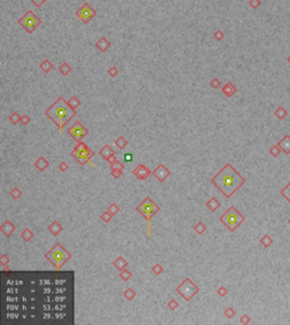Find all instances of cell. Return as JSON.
Returning a JSON list of instances; mask_svg holds the SVG:
<instances>
[{
  "instance_id": "cell-37",
  "label": "cell",
  "mask_w": 290,
  "mask_h": 325,
  "mask_svg": "<svg viewBox=\"0 0 290 325\" xmlns=\"http://www.w3.org/2000/svg\"><path fill=\"white\" fill-rule=\"evenodd\" d=\"M281 195H282L283 197H286L287 201L290 203V183L281 191Z\"/></svg>"
},
{
  "instance_id": "cell-31",
  "label": "cell",
  "mask_w": 290,
  "mask_h": 325,
  "mask_svg": "<svg viewBox=\"0 0 290 325\" xmlns=\"http://www.w3.org/2000/svg\"><path fill=\"white\" fill-rule=\"evenodd\" d=\"M124 297H125L127 300H133V299L136 297V292H135L132 288H128L127 290L124 291Z\"/></svg>"
},
{
  "instance_id": "cell-12",
  "label": "cell",
  "mask_w": 290,
  "mask_h": 325,
  "mask_svg": "<svg viewBox=\"0 0 290 325\" xmlns=\"http://www.w3.org/2000/svg\"><path fill=\"white\" fill-rule=\"evenodd\" d=\"M152 175L155 177L156 179L159 180V183H163L164 180L170 176V171H169V170L161 163V164H159L158 167H156L155 170L152 172Z\"/></svg>"
},
{
  "instance_id": "cell-43",
  "label": "cell",
  "mask_w": 290,
  "mask_h": 325,
  "mask_svg": "<svg viewBox=\"0 0 290 325\" xmlns=\"http://www.w3.org/2000/svg\"><path fill=\"white\" fill-rule=\"evenodd\" d=\"M216 293H218V296H219V297H224V296L228 293V290L224 288V287H222V285H221V287H219V288H218V290H216Z\"/></svg>"
},
{
  "instance_id": "cell-17",
  "label": "cell",
  "mask_w": 290,
  "mask_h": 325,
  "mask_svg": "<svg viewBox=\"0 0 290 325\" xmlns=\"http://www.w3.org/2000/svg\"><path fill=\"white\" fill-rule=\"evenodd\" d=\"M237 92V89L234 86V84L231 82H228L226 85L222 87V93L227 97H231L235 93Z\"/></svg>"
},
{
  "instance_id": "cell-51",
  "label": "cell",
  "mask_w": 290,
  "mask_h": 325,
  "mask_svg": "<svg viewBox=\"0 0 290 325\" xmlns=\"http://www.w3.org/2000/svg\"><path fill=\"white\" fill-rule=\"evenodd\" d=\"M31 1H32V2H33V4L35 5L37 8H40L42 5L44 4L45 1H47V0H31Z\"/></svg>"
},
{
  "instance_id": "cell-44",
  "label": "cell",
  "mask_w": 290,
  "mask_h": 325,
  "mask_svg": "<svg viewBox=\"0 0 290 325\" xmlns=\"http://www.w3.org/2000/svg\"><path fill=\"white\" fill-rule=\"evenodd\" d=\"M9 262H10V259H9V257H8L6 254H4L1 257H0V263H1V265L2 266H6Z\"/></svg>"
},
{
  "instance_id": "cell-34",
  "label": "cell",
  "mask_w": 290,
  "mask_h": 325,
  "mask_svg": "<svg viewBox=\"0 0 290 325\" xmlns=\"http://www.w3.org/2000/svg\"><path fill=\"white\" fill-rule=\"evenodd\" d=\"M101 220L103 221V222H105V223H109L110 221L112 220V217H113V215H112L110 212H109L108 210L105 211V212H103V213L101 214Z\"/></svg>"
},
{
  "instance_id": "cell-50",
  "label": "cell",
  "mask_w": 290,
  "mask_h": 325,
  "mask_svg": "<svg viewBox=\"0 0 290 325\" xmlns=\"http://www.w3.org/2000/svg\"><path fill=\"white\" fill-rule=\"evenodd\" d=\"M30 121H31V118H30L29 116H27V115L23 116V117H22V119H21V123H22L23 125H24V126H26V125L30 123Z\"/></svg>"
},
{
  "instance_id": "cell-27",
  "label": "cell",
  "mask_w": 290,
  "mask_h": 325,
  "mask_svg": "<svg viewBox=\"0 0 290 325\" xmlns=\"http://www.w3.org/2000/svg\"><path fill=\"white\" fill-rule=\"evenodd\" d=\"M40 68H41L42 70H43L45 74H47V73H49L50 70H52V69H53V65H52L48 59H45L44 61H43V62L40 65Z\"/></svg>"
},
{
  "instance_id": "cell-41",
  "label": "cell",
  "mask_w": 290,
  "mask_h": 325,
  "mask_svg": "<svg viewBox=\"0 0 290 325\" xmlns=\"http://www.w3.org/2000/svg\"><path fill=\"white\" fill-rule=\"evenodd\" d=\"M178 306H179V304H178V301H177L176 299H170V300H169V303H168V308H170L171 310L177 309V308H178Z\"/></svg>"
},
{
  "instance_id": "cell-45",
  "label": "cell",
  "mask_w": 290,
  "mask_h": 325,
  "mask_svg": "<svg viewBox=\"0 0 290 325\" xmlns=\"http://www.w3.org/2000/svg\"><path fill=\"white\" fill-rule=\"evenodd\" d=\"M213 36H214V39H216V40H218V41H221V40L223 39V36H224V34H223L222 31L218 30L216 33L213 34Z\"/></svg>"
},
{
  "instance_id": "cell-11",
  "label": "cell",
  "mask_w": 290,
  "mask_h": 325,
  "mask_svg": "<svg viewBox=\"0 0 290 325\" xmlns=\"http://www.w3.org/2000/svg\"><path fill=\"white\" fill-rule=\"evenodd\" d=\"M133 173H134V176L136 177L138 180H145L146 178H149V177L152 175V171H151V170H150L145 164L141 163V164H138L137 167L133 170Z\"/></svg>"
},
{
  "instance_id": "cell-53",
  "label": "cell",
  "mask_w": 290,
  "mask_h": 325,
  "mask_svg": "<svg viewBox=\"0 0 290 325\" xmlns=\"http://www.w3.org/2000/svg\"><path fill=\"white\" fill-rule=\"evenodd\" d=\"M287 61H288V62H289V64H290V56L288 57V59H287Z\"/></svg>"
},
{
  "instance_id": "cell-40",
  "label": "cell",
  "mask_w": 290,
  "mask_h": 325,
  "mask_svg": "<svg viewBox=\"0 0 290 325\" xmlns=\"http://www.w3.org/2000/svg\"><path fill=\"white\" fill-rule=\"evenodd\" d=\"M223 314H224V316H226L227 318H232L235 315H236V310H235L232 307H228L227 309L224 310Z\"/></svg>"
},
{
  "instance_id": "cell-14",
  "label": "cell",
  "mask_w": 290,
  "mask_h": 325,
  "mask_svg": "<svg viewBox=\"0 0 290 325\" xmlns=\"http://www.w3.org/2000/svg\"><path fill=\"white\" fill-rule=\"evenodd\" d=\"M15 229H16V227L13 223H11L9 220H6V221H5V223L2 224L1 227H0V230H1V232H2L5 236H7V237L11 236V233L15 231Z\"/></svg>"
},
{
  "instance_id": "cell-4",
  "label": "cell",
  "mask_w": 290,
  "mask_h": 325,
  "mask_svg": "<svg viewBox=\"0 0 290 325\" xmlns=\"http://www.w3.org/2000/svg\"><path fill=\"white\" fill-rule=\"evenodd\" d=\"M136 211L138 213H141L147 221V237L151 238V220L153 215H155L160 211V207L153 202L152 198L147 196L142 201L139 205L136 206Z\"/></svg>"
},
{
  "instance_id": "cell-39",
  "label": "cell",
  "mask_w": 290,
  "mask_h": 325,
  "mask_svg": "<svg viewBox=\"0 0 290 325\" xmlns=\"http://www.w3.org/2000/svg\"><path fill=\"white\" fill-rule=\"evenodd\" d=\"M107 210H108L109 212H110V213H111L112 215L115 217L116 214L119 212V206L117 205V204H115V203H112L111 205H109V207Z\"/></svg>"
},
{
  "instance_id": "cell-3",
  "label": "cell",
  "mask_w": 290,
  "mask_h": 325,
  "mask_svg": "<svg viewBox=\"0 0 290 325\" xmlns=\"http://www.w3.org/2000/svg\"><path fill=\"white\" fill-rule=\"evenodd\" d=\"M44 257L55 266V269L60 270L63 266V264H66L71 258V254H69V251L61 246V244L57 243L44 255Z\"/></svg>"
},
{
  "instance_id": "cell-32",
  "label": "cell",
  "mask_w": 290,
  "mask_h": 325,
  "mask_svg": "<svg viewBox=\"0 0 290 325\" xmlns=\"http://www.w3.org/2000/svg\"><path fill=\"white\" fill-rule=\"evenodd\" d=\"M21 119H22V117L19 116L18 112H13L10 116H9V120H10V123L13 125H17L21 121Z\"/></svg>"
},
{
  "instance_id": "cell-52",
  "label": "cell",
  "mask_w": 290,
  "mask_h": 325,
  "mask_svg": "<svg viewBox=\"0 0 290 325\" xmlns=\"http://www.w3.org/2000/svg\"><path fill=\"white\" fill-rule=\"evenodd\" d=\"M124 160H125V162H132L133 161V154L126 153L124 155Z\"/></svg>"
},
{
  "instance_id": "cell-22",
  "label": "cell",
  "mask_w": 290,
  "mask_h": 325,
  "mask_svg": "<svg viewBox=\"0 0 290 325\" xmlns=\"http://www.w3.org/2000/svg\"><path fill=\"white\" fill-rule=\"evenodd\" d=\"M206 207H208L211 212H214L220 207V203L216 197H212L211 199H208V202H206Z\"/></svg>"
},
{
  "instance_id": "cell-54",
  "label": "cell",
  "mask_w": 290,
  "mask_h": 325,
  "mask_svg": "<svg viewBox=\"0 0 290 325\" xmlns=\"http://www.w3.org/2000/svg\"><path fill=\"white\" fill-rule=\"evenodd\" d=\"M288 223H289V224H290V219H289V221H288Z\"/></svg>"
},
{
  "instance_id": "cell-26",
  "label": "cell",
  "mask_w": 290,
  "mask_h": 325,
  "mask_svg": "<svg viewBox=\"0 0 290 325\" xmlns=\"http://www.w3.org/2000/svg\"><path fill=\"white\" fill-rule=\"evenodd\" d=\"M272 243H273V239L268 235L263 236V237L260 239V244L261 245H263V247H265V248H268L269 246H271Z\"/></svg>"
},
{
  "instance_id": "cell-46",
  "label": "cell",
  "mask_w": 290,
  "mask_h": 325,
  "mask_svg": "<svg viewBox=\"0 0 290 325\" xmlns=\"http://www.w3.org/2000/svg\"><path fill=\"white\" fill-rule=\"evenodd\" d=\"M108 74L111 76V77H116L117 75H118V69L115 67V66H112L111 68H109V70H108Z\"/></svg>"
},
{
  "instance_id": "cell-19",
  "label": "cell",
  "mask_w": 290,
  "mask_h": 325,
  "mask_svg": "<svg viewBox=\"0 0 290 325\" xmlns=\"http://www.w3.org/2000/svg\"><path fill=\"white\" fill-rule=\"evenodd\" d=\"M48 167H49L48 160L43 157H40L36 160V162H35V168H36L40 172H43Z\"/></svg>"
},
{
  "instance_id": "cell-28",
  "label": "cell",
  "mask_w": 290,
  "mask_h": 325,
  "mask_svg": "<svg viewBox=\"0 0 290 325\" xmlns=\"http://www.w3.org/2000/svg\"><path fill=\"white\" fill-rule=\"evenodd\" d=\"M71 71V67L69 66V65L67 64V62H63V64H61L59 66V73L60 74H63V75H68L69 73Z\"/></svg>"
},
{
  "instance_id": "cell-13",
  "label": "cell",
  "mask_w": 290,
  "mask_h": 325,
  "mask_svg": "<svg viewBox=\"0 0 290 325\" xmlns=\"http://www.w3.org/2000/svg\"><path fill=\"white\" fill-rule=\"evenodd\" d=\"M123 170H124V164L123 163H120L118 160L116 161L115 163L110 164V171H111V175L113 178H116V179H118V178L121 177V175H123Z\"/></svg>"
},
{
  "instance_id": "cell-29",
  "label": "cell",
  "mask_w": 290,
  "mask_h": 325,
  "mask_svg": "<svg viewBox=\"0 0 290 325\" xmlns=\"http://www.w3.org/2000/svg\"><path fill=\"white\" fill-rule=\"evenodd\" d=\"M194 230H195V231H196L198 235L201 236V235H203L205 231H206V227L204 225V223H203V222H201V221H200V222H197V223L195 224Z\"/></svg>"
},
{
  "instance_id": "cell-24",
  "label": "cell",
  "mask_w": 290,
  "mask_h": 325,
  "mask_svg": "<svg viewBox=\"0 0 290 325\" xmlns=\"http://www.w3.org/2000/svg\"><path fill=\"white\" fill-rule=\"evenodd\" d=\"M67 103H68V105H69V108L73 109V110H76V109L81 105V101H79L76 96H71V100H68L67 101Z\"/></svg>"
},
{
  "instance_id": "cell-10",
  "label": "cell",
  "mask_w": 290,
  "mask_h": 325,
  "mask_svg": "<svg viewBox=\"0 0 290 325\" xmlns=\"http://www.w3.org/2000/svg\"><path fill=\"white\" fill-rule=\"evenodd\" d=\"M97 15V10L92 8L87 2H84L82 5V7L78 8L76 10V16L81 19L84 24H87V23L91 21L92 18H94Z\"/></svg>"
},
{
  "instance_id": "cell-18",
  "label": "cell",
  "mask_w": 290,
  "mask_h": 325,
  "mask_svg": "<svg viewBox=\"0 0 290 325\" xmlns=\"http://www.w3.org/2000/svg\"><path fill=\"white\" fill-rule=\"evenodd\" d=\"M113 266L118 270V272H121L124 269H126L127 266H128V263H127V261L123 256H119V257L116 258L115 261H113Z\"/></svg>"
},
{
  "instance_id": "cell-7",
  "label": "cell",
  "mask_w": 290,
  "mask_h": 325,
  "mask_svg": "<svg viewBox=\"0 0 290 325\" xmlns=\"http://www.w3.org/2000/svg\"><path fill=\"white\" fill-rule=\"evenodd\" d=\"M176 291L178 292L179 295L181 296L182 298L185 299L186 301H189L190 299L193 298L194 296L200 291V289H198V287L194 283L193 281L190 280L189 278H186V279H185V280L182 281L181 283L177 287Z\"/></svg>"
},
{
  "instance_id": "cell-23",
  "label": "cell",
  "mask_w": 290,
  "mask_h": 325,
  "mask_svg": "<svg viewBox=\"0 0 290 325\" xmlns=\"http://www.w3.org/2000/svg\"><path fill=\"white\" fill-rule=\"evenodd\" d=\"M21 236H22V238H23V240H24V241L29 243V241H31V240L33 239V236L34 235H33V232L31 231V229L26 228V229H24V231L22 232V235H21Z\"/></svg>"
},
{
  "instance_id": "cell-49",
  "label": "cell",
  "mask_w": 290,
  "mask_h": 325,
  "mask_svg": "<svg viewBox=\"0 0 290 325\" xmlns=\"http://www.w3.org/2000/svg\"><path fill=\"white\" fill-rule=\"evenodd\" d=\"M249 322H250V317L248 315H242V318H240V323L242 324H248Z\"/></svg>"
},
{
  "instance_id": "cell-38",
  "label": "cell",
  "mask_w": 290,
  "mask_h": 325,
  "mask_svg": "<svg viewBox=\"0 0 290 325\" xmlns=\"http://www.w3.org/2000/svg\"><path fill=\"white\" fill-rule=\"evenodd\" d=\"M152 272L154 273L155 275H160L161 273L163 272V267H162V265H161L160 263H156L155 265L152 267Z\"/></svg>"
},
{
  "instance_id": "cell-42",
  "label": "cell",
  "mask_w": 290,
  "mask_h": 325,
  "mask_svg": "<svg viewBox=\"0 0 290 325\" xmlns=\"http://www.w3.org/2000/svg\"><path fill=\"white\" fill-rule=\"evenodd\" d=\"M210 85H211L212 89H216H216H219L220 86H221V82H220L218 78H213L212 81L210 82Z\"/></svg>"
},
{
  "instance_id": "cell-6",
  "label": "cell",
  "mask_w": 290,
  "mask_h": 325,
  "mask_svg": "<svg viewBox=\"0 0 290 325\" xmlns=\"http://www.w3.org/2000/svg\"><path fill=\"white\" fill-rule=\"evenodd\" d=\"M71 155L76 159V161L79 164L84 165L85 163L89 162L91 157H93L94 152L83 141H81V142H77V145L75 146V149L71 151Z\"/></svg>"
},
{
  "instance_id": "cell-16",
  "label": "cell",
  "mask_w": 290,
  "mask_h": 325,
  "mask_svg": "<svg viewBox=\"0 0 290 325\" xmlns=\"http://www.w3.org/2000/svg\"><path fill=\"white\" fill-rule=\"evenodd\" d=\"M278 145L280 146V149H282L284 153L289 154L290 153V136L289 135H286V136L278 143Z\"/></svg>"
},
{
  "instance_id": "cell-15",
  "label": "cell",
  "mask_w": 290,
  "mask_h": 325,
  "mask_svg": "<svg viewBox=\"0 0 290 325\" xmlns=\"http://www.w3.org/2000/svg\"><path fill=\"white\" fill-rule=\"evenodd\" d=\"M100 155L103 157L105 161H109V159H111L112 157H115V151L110 147L109 145H104L102 149H100Z\"/></svg>"
},
{
  "instance_id": "cell-33",
  "label": "cell",
  "mask_w": 290,
  "mask_h": 325,
  "mask_svg": "<svg viewBox=\"0 0 290 325\" xmlns=\"http://www.w3.org/2000/svg\"><path fill=\"white\" fill-rule=\"evenodd\" d=\"M119 277H120V279H121V280L128 281L130 278H132V272H130V271H128L127 269H124L123 271L119 273Z\"/></svg>"
},
{
  "instance_id": "cell-36",
  "label": "cell",
  "mask_w": 290,
  "mask_h": 325,
  "mask_svg": "<svg viewBox=\"0 0 290 325\" xmlns=\"http://www.w3.org/2000/svg\"><path fill=\"white\" fill-rule=\"evenodd\" d=\"M9 195H10L11 198H14V199H18V198L22 196V191H21V189H18V188H14V189H13V191L9 193Z\"/></svg>"
},
{
  "instance_id": "cell-35",
  "label": "cell",
  "mask_w": 290,
  "mask_h": 325,
  "mask_svg": "<svg viewBox=\"0 0 290 325\" xmlns=\"http://www.w3.org/2000/svg\"><path fill=\"white\" fill-rule=\"evenodd\" d=\"M281 151H282V149H280L279 145H273L271 149H270V151H269V152H270V154H271V155H273V157H278V155L281 153Z\"/></svg>"
},
{
  "instance_id": "cell-48",
  "label": "cell",
  "mask_w": 290,
  "mask_h": 325,
  "mask_svg": "<svg viewBox=\"0 0 290 325\" xmlns=\"http://www.w3.org/2000/svg\"><path fill=\"white\" fill-rule=\"evenodd\" d=\"M58 168H59V170H60L61 172H66V171L68 170V168H69V167H68V164L66 163V162H61Z\"/></svg>"
},
{
  "instance_id": "cell-5",
  "label": "cell",
  "mask_w": 290,
  "mask_h": 325,
  "mask_svg": "<svg viewBox=\"0 0 290 325\" xmlns=\"http://www.w3.org/2000/svg\"><path fill=\"white\" fill-rule=\"evenodd\" d=\"M220 221H221V222H222V223L224 224L231 232H232L238 228L244 221H245V217L239 213L238 211L236 210L235 206H230V207L227 210V212H224V213L221 215Z\"/></svg>"
},
{
  "instance_id": "cell-21",
  "label": "cell",
  "mask_w": 290,
  "mask_h": 325,
  "mask_svg": "<svg viewBox=\"0 0 290 325\" xmlns=\"http://www.w3.org/2000/svg\"><path fill=\"white\" fill-rule=\"evenodd\" d=\"M48 229H49V231L51 232L53 236H58L60 232L63 231V227L60 225L58 221H53V222H52V223L49 225Z\"/></svg>"
},
{
  "instance_id": "cell-2",
  "label": "cell",
  "mask_w": 290,
  "mask_h": 325,
  "mask_svg": "<svg viewBox=\"0 0 290 325\" xmlns=\"http://www.w3.org/2000/svg\"><path fill=\"white\" fill-rule=\"evenodd\" d=\"M45 116L56 123L59 127V134L63 135V128L73 117L76 116V110L69 108L67 101L60 96L53 104L45 110Z\"/></svg>"
},
{
  "instance_id": "cell-8",
  "label": "cell",
  "mask_w": 290,
  "mask_h": 325,
  "mask_svg": "<svg viewBox=\"0 0 290 325\" xmlns=\"http://www.w3.org/2000/svg\"><path fill=\"white\" fill-rule=\"evenodd\" d=\"M42 21L36 15H34L33 11L29 10L22 18L18 19V24L27 32V33H33L34 30L41 25Z\"/></svg>"
},
{
  "instance_id": "cell-9",
  "label": "cell",
  "mask_w": 290,
  "mask_h": 325,
  "mask_svg": "<svg viewBox=\"0 0 290 325\" xmlns=\"http://www.w3.org/2000/svg\"><path fill=\"white\" fill-rule=\"evenodd\" d=\"M67 134L71 136V138L76 141V142H81L85 136H87L89 134V129L82 125L81 121H76V123L71 126L69 129L67 130Z\"/></svg>"
},
{
  "instance_id": "cell-25",
  "label": "cell",
  "mask_w": 290,
  "mask_h": 325,
  "mask_svg": "<svg viewBox=\"0 0 290 325\" xmlns=\"http://www.w3.org/2000/svg\"><path fill=\"white\" fill-rule=\"evenodd\" d=\"M274 115H275V117H277L278 119L282 120V119H284V118L287 117L288 112H287V110L284 108H282V107H279V108L275 110Z\"/></svg>"
},
{
  "instance_id": "cell-30",
  "label": "cell",
  "mask_w": 290,
  "mask_h": 325,
  "mask_svg": "<svg viewBox=\"0 0 290 325\" xmlns=\"http://www.w3.org/2000/svg\"><path fill=\"white\" fill-rule=\"evenodd\" d=\"M115 145H117V147H118L119 149H123L124 147L127 145L126 138H125L124 136H120V137H118V139H116V141H115Z\"/></svg>"
},
{
  "instance_id": "cell-1",
  "label": "cell",
  "mask_w": 290,
  "mask_h": 325,
  "mask_svg": "<svg viewBox=\"0 0 290 325\" xmlns=\"http://www.w3.org/2000/svg\"><path fill=\"white\" fill-rule=\"evenodd\" d=\"M245 181V178L230 163H227L211 179L213 186H216L227 198H230Z\"/></svg>"
},
{
  "instance_id": "cell-47",
  "label": "cell",
  "mask_w": 290,
  "mask_h": 325,
  "mask_svg": "<svg viewBox=\"0 0 290 325\" xmlns=\"http://www.w3.org/2000/svg\"><path fill=\"white\" fill-rule=\"evenodd\" d=\"M261 5L260 0H249V6L253 8V9H256L258 8V6Z\"/></svg>"
},
{
  "instance_id": "cell-20",
  "label": "cell",
  "mask_w": 290,
  "mask_h": 325,
  "mask_svg": "<svg viewBox=\"0 0 290 325\" xmlns=\"http://www.w3.org/2000/svg\"><path fill=\"white\" fill-rule=\"evenodd\" d=\"M110 45H111L110 41H108V40H107V39H105L104 36L101 37L100 40H99V41L95 43V47H97V48L100 50L101 52H104V51H105V50H107V49H108Z\"/></svg>"
}]
</instances>
